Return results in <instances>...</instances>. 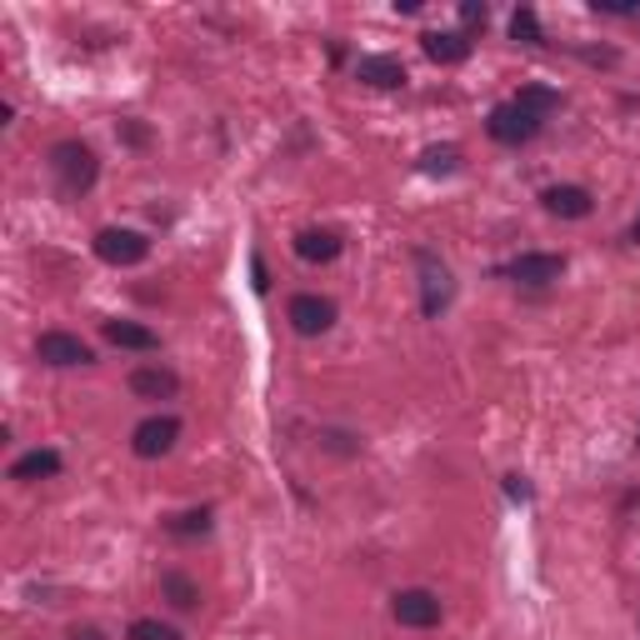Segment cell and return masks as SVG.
I'll list each match as a JSON object with an SVG mask.
<instances>
[{
    "label": "cell",
    "instance_id": "obj_5",
    "mask_svg": "<svg viewBox=\"0 0 640 640\" xmlns=\"http://www.w3.org/2000/svg\"><path fill=\"white\" fill-rule=\"evenodd\" d=\"M391 616L401 620V626H411V630H430V626H440V595L420 591V585L395 591L391 595Z\"/></svg>",
    "mask_w": 640,
    "mask_h": 640
},
{
    "label": "cell",
    "instance_id": "obj_25",
    "mask_svg": "<svg viewBox=\"0 0 640 640\" xmlns=\"http://www.w3.org/2000/svg\"><path fill=\"white\" fill-rule=\"evenodd\" d=\"M71 640H100V630H91V626H85V630H71Z\"/></svg>",
    "mask_w": 640,
    "mask_h": 640
},
{
    "label": "cell",
    "instance_id": "obj_8",
    "mask_svg": "<svg viewBox=\"0 0 640 640\" xmlns=\"http://www.w3.org/2000/svg\"><path fill=\"white\" fill-rule=\"evenodd\" d=\"M510 281L521 285H550L566 275V256H550V250H525V256H515V261L506 265Z\"/></svg>",
    "mask_w": 640,
    "mask_h": 640
},
{
    "label": "cell",
    "instance_id": "obj_15",
    "mask_svg": "<svg viewBox=\"0 0 640 640\" xmlns=\"http://www.w3.org/2000/svg\"><path fill=\"white\" fill-rule=\"evenodd\" d=\"M296 256H300V261H310V265H325V261H335V256H341V236H335V230H300V236H296Z\"/></svg>",
    "mask_w": 640,
    "mask_h": 640
},
{
    "label": "cell",
    "instance_id": "obj_2",
    "mask_svg": "<svg viewBox=\"0 0 640 640\" xmlns=\"http://www.w3.org/2000/svg\"><path fill=\"white\" fill-rule=\"evenodd\" d=\"M541 126H546V120H535L531 110H521L515 100L496 106V110H490V120H486V131H490V141H496V145H525V141H535V135H541Z\"/></svg>",
    "mask_w": 640,
    "mask_h": 640
},
{
    "label": "cell",
    "instance_id": "obj_17",
    "mask_svg": "<svg viewBox=\"0 0 640 640\" xmlns=\"http://www.w3.org/2000/svg\"><path fill=\"white\" fill-rule=\"evenodd\" d=\"M515 106L531 110L535 120H546L550 110H560V91H550V85H521V91H515Z\"/></svg>",
    "mask_w": 640,
    "mask_h": 640
},
{
    "label": "cell",
    "instance_id": "obj_26",
    "mask_svg": "<svg viewBox=\"0 0 640 640\" xmlns=\"http://www.w3.org/2000/svg\"><path fill=\"white\" fill-rule=\"evenodd\" d=\"M630 240H636V246H640V215H636V226H630Z\"/></svg>",
    "mask_w": 640,
    "mask_h": 640
},
{
    "label": "cell",
    "instance_id": "obj_6",
    "mask_svg": "<svg viewBox=\"0 0 640 640\" xmlns=\"http://www.w3.org/2000/svg\"><path fill=\"white\" fill-rule=\"evenodd\" d=\"M415 261H420V310H426V316H440V310L451 306V291H455L451 271H446V261L430 256V250H420Z\"/></svg>",
    "mask_w": 640,
    "mask_h": 640
},
{
    "label": "cell",
    "instance_id": "obj_18",
    "mask_svg": "<svg viewBox=\"0 0 640 640\" xmlns=\"http://www.w3.org/2000/svg\"><path fill=\"white\" fill-rule=\"evenodd\" d=\"M161 595H166L176 611H190V605H201V591H195V581H186L180 570H166V576H161Z\"/></svg>",
    "mask_w": 640,
    "mask_h": 640
},
{
    "label": "cell",
    "instance_id": "obj_22",
    "mask_svg": "<svg viewBox=\"0 0 640 640\" xmlns=\"http://www.w3.org/2000/svg\"><path fill=\"white\" fill-rule=\"evenodd\" d=\"M131 640H180V630L166 626V620H135V626H131Z\"/></svg>",
    "mask_w": 640,
    "mask_h": 640
},
{
    "label": "cell",
    "instance_id": "obj_7",
    "mask_svg": "<svg viewBox=\"0 0 640 640\" xmlns=\"http://www.w3.org/2000/svg\"><path fill=\"white\" fill-rule=\"evenodd\" d=\"M176 440H180V420H176V415H151V420H141V426H135L131 451L141 455V461H155V455H166Z\"/></svg>",
    "mask_w": 640,
    "mask_h": 640
},
{
    "label": "cell",
    "instance_id": "obj_11",
    "mask_svg": "<svg viewBox=\"0 0 640 640\" xmlns=\"http://www.w3.org/2000/svg\"><path fill=\"white\" fill-rule=\"evenodd\" d=\"M131 391L141 395V401H170V395L180 391V376L166 366H135L131 370Z\"/></svg>",
    "mask_w": 640,
    "mask_h": 640
},
{
    "label": "cell",
    "instance_id": "obj_13",
    "mask_svg": "<svg viewBox=\"0 0 640 640\" xmlns=\"http://www.w3.org/2000/svg\"><path fill=\"white\" fill-rule=\"evenodd\" d=\"M420 46H426V56L440 60V66H461V60L471 56V40H465L461 31H426Z\"/></svg>",
    "mask_w": 640,
    "mask_h": 640
},
{
    "label": "cell",
    "instance_id": "obj_1",
    "mask_svg": "<svg viewBox=\"0 0 640 640\" xmlns=\"http://www.w3.org/2000/svg\"><path fill=\"white\" fill-rule=\"evenodd\" d=\"M50 170H56V180H60L66 195H85V190L95 186V176H100V161H95L91 145L60 141L56 151H50Z\"/></svg>",
    "mask_w": 640,
    "mask_h": 640
},
{
    "label": "cell",
    "instance_id": "obj_10",
    "mask_svg": "<svg viewBox=\"0 0 640 640\" xmlns=\"http://www.w3.org/2000/svg\"><path fill=\"white\" fill-rule=\"evenodd\" d=\"M541 205H546L550 215H560V221H585L595 201L585 186H550V190H541Z\"/></svg>",
    "mask_w": 640,
    "mask_h": 640
},
{
    "label": "cell",
    "instance_id": "obj_14",
    "mask_svg": "<svg viewBox=\"0 0 640 640\" xmlns=\"http://www.w3.org/2000/svg\"><path fill=\"white\" fill-rule=\"evenodd\" d=\"M100 331H106V341L120 345V351H161V335L135 325V320H106Z\"/></svg>",
    "mask_w": 640,
    "mask_h": 640
},
{
    "label": "cell",
    "instance_id": "obj_12",
    "mask_svg": "<svg viewBox=\"0 0 640 640\" xmlns=\"http://www.w3.org/2000/svg\"><path fill=\"white\" fill-rule=\"evenodd\" d=\"M356 75L366 85H376V91H395V85H405V66L395 56H360Z\"/></svg>",
    "mask_w": 640,
    "mask_h": 640
},
{
    "label": "cell",
    "instance_id": "obj_16",
    "mask_svg": "<svg viewBox=\"0 0 640 640\" xmlns=\"http://www.w3.org/2000/svg\"><path fill=\"white\" fill-rule=\"evenodd\" d=\"M60 471V455L56 451H25L21 461L11 465V481H46V475Z\"/></svg>",
    "mask_w": 640,
    "mask_h": 640
},
{
    "label": "cell",
    "instance_id": "obj_4",
    "mask_svg": "<svg viewBox=\"0 0 640 640\" xmlns=\"http://www.w3.org/2000/svg\"><path fill=\"white\" fill-rule=\"evenodd\" d=\"M285 320L296 325V335H325L335 325V300L300 291V296H291V306H285Z\"/></svg>",
    "mask_w": 640,
    "mask_h": 640
},
{
    "label": "cell",
    "instance_id": "obj_9",
    "mask_svg": "<svg viewBox=\"0 0 640 640\" xmlns=\"http://www.w3.org/2000/svg\"><path fill=\"white\" fill-rule=\"evenodd\" d=\"M36 356L46 360V366H60V370H66V366H91V360H95L91 345H85L81 335H71V331H46L36 341Z\"/></svg>",
    "mask_w": 640,
    "mask_h": 640
},
{
    "label": "cell",
    "instance_id": "obj_3",
    "mask_svg": "<svg viewBox=\"0 0 640 640\" xmlns=\"http://www.w3.org/2000/svg\"><path fill=\"white\" fill-rule=\"evenodd\" d=\"M95 256L106 265H141L151 256V240L141 230H126V226H106L95 236Z\"/></svg>",
    "mask_w": 640,
    "mask_h": 640
},
{
    "label": "cell",
    "instance_id": "obj_20",
    "mask_svg": "<svg viewBox=\"0 0 640 640\" xmlns=\"http://www.w3.org/2000/svg\"><path fill=\"white\" fill-rule=\"evenodd\" d=\"M510 36L525 40V46H541V40H546V31H541V15H535L531 5H521V11L510 15Z\"/></svg>",
    "mask_w": 640,
    "mask_h": 640
},
{
    "label": "cell",
    "instance_id": "obj_23",
    "mask_svg": "<svg viewBox=\"0 0 640 640\" xmlns=\"http://www.w3.org/2000/svg\"><path fill=\"white\" fill-rule=\"evenodd\" d=\"M506 496L531 500V486H525V475H506Z\"/></svg>",
    "mask_w": 640,
    "mask_h": 640
},
{
    "label": "cell",
    "instance_id": "obj_21",
    "mask_svg": "<svg viewBox=\"0 0 640 640\" xmlns=\"http://www.w3.org/2000/svg\"><path fill=\"white\" fill-rule=\"evenodd\" d=\"M170 535H205L211 531V510H180V515H170L166 521Z\"/></svg>",
    "mask_w": 640,
    "mask_h": 640
},
{
    "label": "cell",
    "instance_id": "obj_24",
    "mask_svg": "<svg viewBox=\"0 0 640 640\" xmlns=\"http://www.w3.org/2000/svg\"><path fill=\"white\" fill-rule=\"evenodd\" d=\"M461 21L465 25H486V5H461Z\"/></svg>",
    "mask_w": 640,
    "mask_h": 640
},
{
    "label": "cell",
    "instance_id": "obj_19",
    "mask_svg": "<svg viewBox=\"0 0 640 640\" xmlns=\"http://www.w3.org/2000/svg\"><path fill=\"white\" fill-rule=\"evenodd\" d=\"M455 166H461V145H430V151L420 155V170H426V176H451Z\"/></svg>",
    "mask_w": 640,
    "mask_h": 640
}]
</instances>
